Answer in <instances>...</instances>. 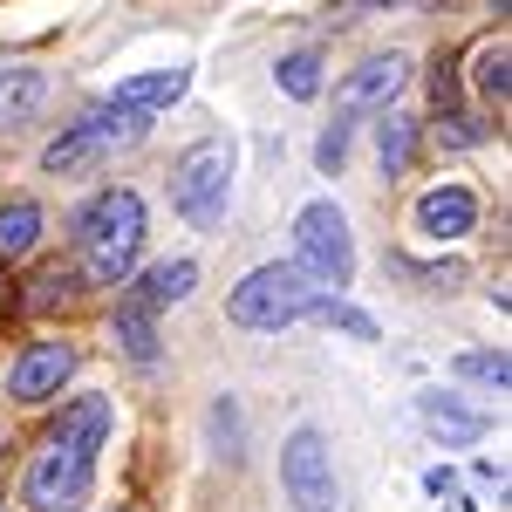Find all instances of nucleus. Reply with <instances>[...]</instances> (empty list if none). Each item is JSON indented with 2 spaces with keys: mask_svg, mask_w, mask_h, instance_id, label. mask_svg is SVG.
<instances>
[{
  "mask_svg": "<svg viewBox=\"0 0 512 512\" xmlns=\"http://www.w3.org/2000/svg\"><path fill=\"white\" fill-rule=\"evenodd\" d=\"M110 437V396H76L62 410V431L35 451V465L21 478L28 512H82L96 492V451Z\"/></svg>",
  "mask_w": 512,
  "mask_h": 512,
  "instance_id": "obj_1",
  "label": "nucleus"
},
{
  "mask_svg": "<svg viewBox=\"0 0 512 512\" xmlns=\"http://www.w3.org/2000/svg\"><path fill=\"white\" fill-rule=\"evenodd\" d=\"M82 267L96 280H123L144 253V198L137 192H96L76 219Z\"/></svg>",
  "mask_w": 512,
  "mask_h": 512,
  "instance_id": "obj_2",
  "label": "nucleus"
},
{
  "mask_svg": "<svg viewBox=\"0 0 512 512\" xmlns=\"http://www.w3.org/2000/svg\"><path fill=\"white\" fill-rule=\"evenodd\" d=\"M233 171H239V144L233 137H205L185 158L171 164V205L192 219L198 233H212L233 205Z\"/></svg>",
  "mask_w": 512,
  "mask_h": 512,
  "instance_id": "obj_3",
  "label": "nucleus"
},
{
  "mask_svg": "<svg viewBox=\"0 0 512 512\" xmlns=\"http://www.w3.org/2000/svg\"><path fill=\"white\" fill-rule=\"evenodd\" d=\"M144 130H151V117H137V110H96V117L69 123L48 151H41V171H55V178H76V171H96V164H110L117 151H130V144H144Z\"/></svg>",
  "mask_w": 512,
  "mask_h": 512,
  "instance_id": "obj_4",
  "label": "nucleus"
},
{
  "mask_svg": "<svg viewBox=\"0 0 512 512\" xmlns=\"http://www.w3.org/2000/svg\"><path fill=\"white\" fill-rule=\"evenodd\" d=\"M294 267L315 280L321 294H342L355 280V239H349V219H342L335 198L301 205V219H294Z\"/></svg>",
  "mask_w": 512,
  "mask_h": 512,
  "instance_id": "obj_5",
  "label": "nucleus"
},
{
  "mask_svg": "<svg viewBox=\"0 0 512 512\" xmlns=\"http://www.w3.org/2000/svg\"><path fill=\"white\" fill-rule=\"evenodd\" d=\"M315 301H321V287L287 260V267H253V274L226 294V315H233L239 328H287V321L315 315Z\"/></svg>",
  "mask_w": 512,
  "mask_h": 512,
  "instance_id": "obj_6",
  "label": "nucleus"
},
{
  "mask_svg": "<svg viewBox=\"0 0 512 512\" xmlns=\"http://www.w3.org/2000/svg\"><path fill=\"white\" fill-rule=\"evenodd\" d=\"M280 485H287V499L301 512L335 506V465H328V444H321L315 424H301V431L287 437V451H280Z\"/></svg>",
  "mask_w": 512,
  "mask_h": 512,
  "instance_id": "obj_7",
  "label": "nucleus"
},
{
  "mask_svg": "<svg viewBox=\"0 0 512 512\" xmlns=\"http://www.w3.org/2000/svg\"><path fill=\"white\" fill-rule=\"evenodd\" d=\"M69 376H76V349L69 342H35V349H21V362L7 369V396L14 403H48V396H62Z\"/></svg>",
  "mask_w": 512,
  "mask_h": 512,
  "instance_id": "obj_8",
  "label": "nucleus"
},
{
  "mask_svg": "<svg viewBox=\"0 0 512 512\" xmlns=\"http://www.w3.org/2000/svg\"><path fill=\"white\" fill-rule=\"evenodd\" d=\"M410 82V55H369L342 89H335V117H362V110H390L396 89Z\"/></svg>",
  "mask_w": 512,
  "mask_h": 512,
  "instance_id": "obj_9",
  "label": "nucleus"
},
{
  "mask_svg": "<svg viewBox=\"0 0 512 512\" xmlns=\"http://www.w3.org/2000/svg\"><path fill=\"white\" fill-rule=\"evenodd\" d=\"M185 89H192V69H144V76H123L117 89H110V103H117V110H137V117H158Z\"/></svg>",
  "mask_w": 512,
  "mask_h": 512,
  "instance_id": "obj_10",
  "label": "nucleus"
},
{
  "mask_svg": "<svg viewBox=\"0 0 512 512\" xmlns=\"http://www.w3.org/2000/svg\"><path fill=\"white\" fill-rule=\"evenodd\" d=\"M478 226V198L465 185H437V192L417 198V233L431 239H465Z\"/></svg>",
  "mask_w": 512,
  "mask_h": 512,
  "instance_id": "obj_11",
  "label": "nucleus"
},
{
  "mask_svg": "<svg viewBox=\"0 0 512 512\" xmlns=\"http://www.w3.org/2000/svg\"><path fill=\"white\" fill-rule=\"evenodd\" d=\"M417 417H424V431L444 437V444H478V437H485V410H458L444 390L417 396Z\"/></svg>",
  "mask_w": 512,
  "mask_h": 512,
  "instance_id": "obj_12",
  "label": "nucleus"
},
{
  "mask_svg": "<svg viewBox=\"0 0 512 512\" xmlns=\"http://www.w3.org/2000/svg\"><path fill=\"white\" fill-rule=\"evenodd\" d=\"M117 342L130 362H158V308L144 294H123L117 301Z\"/></svg>",
  "mask_w": 512,
  "mask_h": 512,
  "instance_id": "obj_13",
  "label": "nucleus"
},
{
  "mask_svg": "<svg viewBox=\"0 0 512 512\" xmlns=\"http://www.w3.org/2000/svg\"><path fill=\"white\" fill-rule=\"evenodd\" d=\"M41 233V205L35 198H7L0 205V260H21Z\"/></svg>",
  "mask_w": 512,
  "mask_h": 512,
  "instance_id": "obj_14",
  "label": "nucleus"
},
{
  "mask_svg": "<svg viewBox=\"0 0 512 512\" xmlns=\"http://www.w3.org/2000/svg\"><path fill=\"white\" fill-rule=\"evenodd\" d=\"M192 287H198V267H192V260H164V267H151V274H144V287H137V294H144L151 308H171V301H185Z\"/></svg>",
  "mask_w": 512,
  "mask_h": 512,
  "instance_id": "obj_15",
  "label": "nucleus"
},
{
  "mask_svg": "<svg viewBox=\"0 0 512 512\" xmlns=\"http://www.w3.org/2000/svg\"><path fill=\"white\" fill-rule=\"evenodd\" d=\"M274 82L294 96V103H308V96H321V55H280V69H274Z\"/></svg>",
  "mask_w": 512,
  "mask_h": 512,
  "instance_id": "obj_16",
  "label": "nucleus"
},
{
  "mask_svg": "<svg viewBox=\"0 0 512 512\" xmlns=\"http://www.w3.org/2000/svg\"><path fill=\"white\" fill-rule=\"evenodd\" d=\"M410 144H417V123L410 117L383 123V130H376V158H383V171H403V164H410Z\"/></svg>",
  "mask_w": 512,
  "mask_h": 512,
  "instance_id": "obj_17",
  "label": "nucleus"
},
{
  "mask_svg": "<svg viewBox=\"0 0 512 512\" xmlns=\"http://www.w3.org/2000/svg\"><path fill=\"white\" fill-rule=\"evenodd\" d=\"M315 315L328 321V328H342V335H355V342H376V321L362 315V308H349L342 294H335V301H315Z\"/></svg>",
  "mask_w": 512,
  "mask_h": 512,
  "instance_id": "obj_18",
  "label": "nucleus"
},
{
  "mask_svg": "<svg viewBox=\"0 0 512 512\" xmlns=\"http://www.w3.org/2000/svg\"><path fill=\"white\" fill-rule=\"evenodd\" d=\"M478 89L506 103V89H512V76H506V35H499V41H485V48H478Z\"/></svg>",
  "mask_w": 512,
  "mask_h": 512,
  "instance_id": "obj_19",
  "label": "nucleus"
},
{
  "mask_svg": "<svg viewBox=\"0 0 512 512\" xmlns=\"http://www.w3.org/2000/svg\"><path fill=\"white\" fill-rule=\"evenodd\" d=\"M458 376H472V383H485V390H506V355H499V349L458 355Z\"/></svg>",
  "mask_w": 512,
  "mask_h": 512,
  "instance_id": "obj_20",
  "label": "nucleus"
},
{
  "mask_svg": "<svg viewBox=\"0 0 512 512\" xmlns=\"http://www.w3.org/2000/svg\"><path fill=\"white\" fill-rule=\"evenodd\" d=\"M315 164L328 171V178H335V171L349 164V117H335L328 130H321V144H315Z\"/></svg>",
  "mask_w": 512,
  "mask_h": 512,
  "instance_id": "obj_21",
  "label": "nucleus"
},
{
  "mask_svg": "<svg viewBox=\"0 0 512 512\" xmlns=\"http://www.w3.org/2000/svg\"><path fill=\"white\" fill-rule=\"evenodd\" d=\"M69 287H76V280L62 274V267H48V274L35 280V294H28V308H48V301H55V294H69Z\"/></svg>",
  "mask_w": 512,
  "mask_h": 512,
  "instance_id": "obj_22",
  "label": "nucleus"
},
{
  "mask_svg": "<svg viewBox=\"0 0 512 512\" xmlns=\"http://www.w3.org/2000/svg\"><path fill=\"white\" fill-rule=\"evenodd\" d=\"M212 431L226 437V458H239V417H233V403H219V410H212Z\"/></svg>",
  "mask_w": 512,
  "mask_h": 512,
  "instance_id": "obj_23",
  "label": "nucleus"
}]
</instances>
